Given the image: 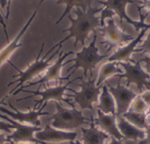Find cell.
<instances>
[{
    "label": "cell",
    "mask_w": 150,
    "mask_h": 144,
    "mask_svg": "<svg viewBox=\"0 0 150 144\" xmlns=\"http://www.w3.org/2000/svg\"><path fill=\"white\" fill-rule=\"evenodd\" d=\"M102 9L103 8H93L91 5L86 10H83L80 7H76L75 11L76 18H73L70 15H68L71 25L69 28L62 31V33L68 32V36L59 41L53 48H56L60 46H62V43L70 38L75 39V47H76L78 42L84 46L85 40L90 33L94 32L96 28L100 26V19L99 17L97 16V14L101 11Z\"/></svg>",
    "instance_id": "obj_1"
},
{
    "label": "cell",
    "mask_w": 150,
    "mask_h": 144,
    "mask_svg": "<svg viewBox=\"0 0 150 144\" xmlns=\"http://www.w3.org/2000/svg\"><path fill=\"white\" fill-rule=\"evenodd\" d=\"M43 48H44V43L42 44V46H41V48H40V52H39V54H38V55H37V57H36V60L25 70H24V71H21L18 68H17L16 66H14L13 64H12V62H8L17 71H18V74L17 75H14L12 77L14 78V77H18L17 80H14V81H11V82H10L9 84H8V87L9 86H11V85H12V84H18L11 92H10V93H9V95L8 96H10V95H12V93H14V92H16L17 90H18V89H20L22 86H23V84H25V83H26V82H28L29 80H31L32 78H33L34 77H36L37 75H39L40 72H42V71H44L50 64V62H51V60L58 54V53H60V50L62 49V46H60V47H58V49H57V51L54 54V55H52L47 60H46V57L49 55V53L50 52H52L54 48H52L48 52H47L43 56H42V58L40 59V57H41V53H42V51H43ZM7 96V97H8Z\"/></svg>",
    "instance_id": "obj_2"
},
{
    "label": "cell",
    "mask_w": 150,
    "mask_h": 144,
    "mask_svg": "<svg viewBox=\"0 0 150 144\" xmlns=\"http://www.w3.org/2000/svg\"><path fill=\"white\" fill-rule=\"evenodd\" d=\"M55 107L56 113L50 117L53 120L52 126L55 129L71 132L74 129L81 128L89 121V119L83 115L81 111L76 110L75 107L66 109L59 102H55Z\"/></svg>",
    "instance_id": "obj_3"
},
{
    "label": "cell",
    "mask_w": 150,
    "mask_h": 144,
    "mask_svg": "<svg viewBox=\"0 0 150 144\" xmlns=\"http://www.w3.org/2000/svg\"><path fill=\"white\" fill-rule=\"evenodd\" d=\"M97 35H94L92 41L88 47H83V49L76 54V57L71 59V62H75V64L68 69V71L74 70L72 72H75L76 70L81 68L83 70L84 77H87V72L91 71L102 60L108 56V55H99L98 48L96 47Z\"/></svg>",
    "instance_id": "obj_4"
},
{
    "label": "cell",
    "mask_w": 150,
    "mask_h": 144,
    "mask_svg": "<svg viewBox=\"0 0 150 144\" xmlns=\"http://www.w3.org/2000/svg\"><path fill=\"white\" fill-rule=\"evenodd\" d=\"M77 78H76V79H74V80H72V81H69L68 82V84H60L59 86H55V87H51V88H47V89H46V90H44V91H40V90H38V91H35V92H33V91H26V90H25V89H18V90H17L14 93H12V95H17V94H18L19 92H29V93H31L32 95H30V96H27V97H24V98H21V99H18L17 101L18 102H19V101H21V100H25V99H31V98H33V97H35V96H40V97H41V99H40V100H37L36 101V103H35V105H34V107L36 108V106H38V105H40L41 106V104H42V102H48V101H54V102H62V101H64V102H66V103H68V104H69V105H72V103L71 102H69L67 99H64L63 98V95H64V93H65V92L67 91V90H69V91H71V92H73V90L72 89H69V85L71 84V83H73L75 80H76Z\"/></svg>",
    "instance_id": "obj_5"
},
{
    "label": "cell",
    "mask_w": 150,
    "mask_h": 144,
    "mask_svg": "<svg viewBox=\"0 0 150 144\" xmlns=\"http://www.w3.org/2000/svg\"><path fill=\"white\" fill-rule=\"evenodd\" d=\"M81 91L77 92L73 90L74 95L69 97H72L74 99V102L76 103L81 107V109L93 110V103L98 100L101 87L97 86L95 79H89L88 81H83L81 78Z\"/></svg>",
    "instance_id": "obj_6"
},
{
    "label": "cell",
    "mask_w": 150,
    "mask_h": 144,
    "mask_svg": "<svg viewBox=\"0 0 150 144\" xmlns=\"http://www.w3.org/2000/svg\"><path fill=\"white\" fill-rule=\"evenodd\" d=\"M0 118L5 121H8L10 124L14 126L15 131L7 136L8 141L12 142L14 143H32L33 144H42L40 143L35 137L34 133H37L39 131H41L42 128L40 127L35 126H28V125H23L18 122H16L15 121L11 120V118L7 117L6 115L0 113Z\"/></svg>",
    "instance_id": "obj_7"
},
{
    "label": "cell",
    "mask_w": 150,
    "mask_h": 144,
    "mask_svg": "<svg viewBox=\"0 0 150 144\" xmlns=\"http://www.w3.org/2000/svg\"><path fill=\"white\" fill-rule=\"evenodd\" d=\"M106 86L115 101L116 117H120L128 112L130 106L138 95L127 87L121 85L120 83H119L116 87L110 84H107Z\"/></svg>",
    "instance_id": "obj_8"
},
{
    "label": "cell",
    "mask_w": 150,
    "mask_h": 144,
    "mask_svg": "<svg viewBox=\"0 0 150 144\" xmlns=\"http://www.w3.org/2000/svg\"><path fill=\"white\" fill-rule=\"evenodd\" d=\"M47 103L45 102L43 105H41L40 106V108L38 110H36V108L33 107V110H30L27 113H21L17 108H15L11 103H8V106L14 111V113L11 112L2 106H0V112H3L4 113H5L6 116H9V118L11 117V120H14L16 122H18L20 124H23V125L30 124L32 126L40 127V121H39V117L48 115V113L43 112V109L47 106Z\"/></svg>",
    "instance_id": "obj_9"
},
{
    "label": "cell",
    "mask_w": 150,
    "mask_h": 144,
    "mask_svg": "<svg viewBox=\"0 0 150 144\" xmlns=\"http://www.w3.org/2000/svg\"><path fill=\"white\" fill-rule=\"evenodd\" d=\"M133 63L130 62H121V66L125 69V74L118 76L119 77H125L127 78V84H134L137 86L139 92H142V89L146 87L147 89H150V84L149 80L150 76L146 73L141 67V63L138 62H134Z\"/></svg>",
    "instance_id": "obj_10"
},
{
    "label": "cell",
    "mask_w": 150,
    "mask_h": 144,
    "mask_svg": "<svg viewBox=\"0 0 150 144\" xmlns=\"http://www.w3.org/2000/svg\"><path fill=\"white\" fill-rule=\"evenodd\" d=\"M73 54H74L73 51H69V52L64 53V54L61 51L60 54H59V57H58V59L56 60V62H55L53 65H51V66L48 68L47 73H46L42 77H40V78L38 81H36V82H30L29 84H27V85H23L20 89H25V88H27V87H29V86H33V85H36V84H45V83H47V82H50V81H53V80H54V81L59 80L60 82H62V81H63V80H68V79L73 75L74 72H71L69 75H68V76L65 77H61V70H62V68L65 64L70 62V61H68V62H63V61H64L69 55H73Z\"/></svg>",
    "instance_id": "obj_11"
},
{
    "label": "cell",
    "mask_w": 150,
    "mask_h": 144,
    "mask_svg": "<svg viewBox=\"0 0 150 144\" xmlns=\"http://www.w3.org/2000/svg\"><path fill=\"white\" fill-rule=\"evenodd\" d=\"M77 136L76 132H65L46 125L44 129L35 133V138L42 144L46 143H59L63 142H74Z\"/></svg>",
    "instance_id": "obj_12"
},
{
    "label": "cell",
    "mask_w": 150,
    "mask_h": 144,
    "mask_svg": "<svg viewBox=\"0 0 150 144\" xmlns=\"http://www.w3.org/2000/svg\"><path fill=\"white\" fill-rule=\"evenodd\" d=\"M101 31L105 40L108 43L114 46H119L122 43L134 40L132 35L127 34L122 30H120L112 18H107L106 23L102 26Z\"/></svg>",
    "instance_id": "obj_13"
},
{
    "label": "cell",
    "mask_w": 150,
    "mask_h": 144,
    "mask_svg": "<svg viewBox=\"0 0 150 144\" xmlns=\"http://www.w3.org/2000/svg\"><path fill=\"white\" fill-rule=\"evenodd\" d=\"M43 1H41L39 4L37 9L33 12V14L31 15V17L29 18V19L27 20V22L25 24V26L21 28V30L18 32V33L13 38L12 41L9 42L1 51H0V67L4 63V62H9V58L11 57V55L16 51V49L19 47L22 46V43H20V39L23 37V35L25 34V33L27 31V29L29 28L31 23L33 22V18H35V16L37 15V11H38V8L40 7V5L42 4Z\"/></svg>",
    "instance_id": "obj_14"
},
{
    "label": "cell",
    "mask_w": 150,
    "mask_h": 144,
    "mask_svg": "<svg viewBox=\"0 0 150 144\" xmlns=\"http://www.w3.org/2000/svg\"><path fill=\"white\" fill-rule=\"evenodd\" d=\"M93 122L95 126L99 127L101 129L105 131V134L112 136V138H114L118 141H122L123 136L121 135L116 120L117 117L112 114H105L101 111L98 110V117L96 119H93Z\"/></svg>",
    "instance_id": "obj_15"
},
{
    "label": "cell",
    "mask_w": 150,
    "mask_h": 144,
    "mask_svg": "<svg viewBox=\"0 0 150 144\" xmlns=\"http://www.w3.org/2000/svg\"><path fill=\"white\" fill-rule=\"evenodd\" d=\"M147 29H142V31L140 32V33L138 34V36L136 38H134L130 43H128L127 46L120 48L118 51H116L114 54H112L110 57H108V62H122L125 60H127L131 55L135 52V48L136 46L140 43L141 40L142 39V37L145 35Z\"/></svg>",
    "instance_id": "obj_16"
},
{
    "label": "cell",
    "mask_w": 150,
    "mask_h": 144,
    "mask_svg": "<svg viewBox=\"0 0 150 144\" xmlns=\"http://www.w3.org/2000/svg\"><path fill=\"white\" fill-rule=\"evenodd\" d=\"M118 120V128L123 136V138L130 139V140H141L142 141L146 137L145 130L140 129L135 126L132 125L123 117H117Z\"/></svg>",
    "instance_id": "obj_17"
},
{
    "label": "cell",
    "mask_w": 150,
    "mask_h": 144,
    "mask_svg": "<svg viewBox=\"0 0 150 144\" xmlns=\"http://www.w3.org/2000/svg\"><path fill=\"white\" fill-rule=\"evenodd\" d=\"M81 130L83 133V144H104L105 141L109 138V135L107 134L96 128L93 120L91 121V127L89 128H81Z\"/></svg>",
    "instance_id": "obj_18"
},
{
    "label": "cell",
    "mask_w": 150,
    "mask_h": 144,
    "mask_svg": "<svg viewBox=\"0 0 150 144\" xmlns=\"http://www.w3.org/2000/svg\"><path fill=\"white\" fill-rule=\"evenodd\" d=\"M98 3L104 5L105 8L114 11V13L120 17V20L125 19L129 24H132L135 27L137 26L138 22H135L132 20L131 18H129V17L127 15V12H126V6L129 4H134V1H103V2H98Z\"/></svg>",
    "instance_id": "obj_19"
},
{
    "label": "cell",
    "mask_w": 150,
    "mask_h": 144,
    "mask_svg": "<svg viewBox=\"0 0 150 144\" xmlns=\"http://www.w3.org/2000/svg\"><path fill=\"white\" fill-rule=\"evenodd\" d=\"M98 110L105 114H112L116 116V105L113 97L109 92L106 85H103L102 92L99 97V104Z\"/></svg>",
    "instance_id": "obj_20"
},
{
    "label": "cell",
    "mask_w": 150,
    "mask_h": 144,
    "mask_svg": "<svg viewBox=\"0 0 150 144\" xmlns=\"http://www.w3.org/2000/svg\"><path fill=\"white\" fill-rule=\"evenodd\" d=\"M118 63L117 62H108L107 63H105L98 73V81L96 83L97 86L101 87V84L109 77H112L113 75H118V74H121L122 71L117 66Z\"/></svg>",
    "instance_id": "obj_21"
},
{
    "label": "cell",
    "mask_w": 150,
    "mask_h": 144,
    "mask_svg": "<svg viewBox=\"0 0 150 144\" xmlns=\"http://www.w3.org/2000/svg\"><path fill=\"white\" fill-rule=\"evenodd\" d=\"M146 115L147 114L139 113L135 112H127L121 117H123L125 120H127L128 122H130L132 125L135 126L136 128L142 130H146L149 128L146 121Z\"/></svg>",
    "instance_id": "obj_22"
},
{
    "label": "cell",
    "mask_w": 150,
    "mask_h": 144,
    "mask_svg": "<svg viewBox=\"0 0 150 144\" xmlns=\"http://www.w3.org/2000/svg\"><path fill=\"white\" fill-rule=\"evenodd\" d=\"M91 1H57L56 4H64L66 6V9L65 11L62 13V15L55 22V25L59 24L63 19V18L69 13V11L72 10L73 7H80L83 10H86L91 5Z\"/></svg>",
    "instance_id": "obj_23"
},
{
    "label": "cell",
    "mask_w": 150,
    "mask_h": 144,
    "mask_svg": "<svg viewBox=\"0 0 150 144\" xmlns=\"http://www.w3.org/2000/svg\"><path fill=\"white\" fill-rule=\"evenodd\" d=\"M132 109H133L134 112H135V113L147 114L148 112H149V107L144 103V101L142 99L141 96L138 95V96L135 98V99L133 101V103H132Z\"/></svg>",
    "instance_id": "obj_24"
},
{
    "label": "cell",
    "mask_w": 150,
    "mask_h": 144,
    "mask_svg": "<svg viewBox=\"0 0 150 144\" xmlns=\"http://www.w3.org/2000/svg\"><path fill=\"white\" fill-rule=\"evenodd\" d=\"M114 15H116L115 13H114V11H112V10H109V9H107V8H104V9H102V11H101V15H100V17H99V19H100V26H103L104 25H105V20L106 19V18H112Z\"/></svg>",
    "instance_id": "obj_25"
},
{
    "label": "cell",
    "mask_w": 150,
    "mask_h": 144,
    "mask_svg": "<svg viewBox=\"0 0 150 144\" xmlns=\"http://www.w3.org/2000/svg\"><path fill=\"white\" fill-rule=\"evenodd\" d=\"M139 51H141L142 53H147V54L150 55V32L148 33L146 40H144V42L142 45V48H141V49Z\"/></svg>",
    "instance_id": "obj_26"
},
{
    "label": "cell",
    "mask_w": 150,
    "mask_h": 144,
    "mask_svg": "<svg viewBox=\"0 0 150 144\" xmlns=\"http://www.w3.org/2000/svg\"><path fill=\"white\" fill-rule=\"evenodd\" d=\"M14 128V126L10 123H5L3 121H0V131H4L5 133L11 134V129Z\"/></svg>",
    "instance_id": "obj_27"
},
{
    "label": "cell",
    "mask_w": 150,
    "mask_h": 144,
    "mask_svg": "<svg viewBox=\"0 0 150 144\" xmlns=\"http://www.w3.org/2000/svg\"><path fill=\"white\" fill-rule=\"evenodd\" d=\"M140 96H141L142 99L144 101V103L149 107H150V91H146V92H142Z\"/></svg>",
    "instance_id": "obj_28"
},
{
    "label": "cell",
    "mask_w": 150,
    "mask_h": 144,
    "mask_svg": "<svg viewBox=\"0 0 150 144\" xmlns=\"http://www.w3.org/2000/svg\"><path fill=\"white\" fill-rule=\"evenodd\" d=\"M140 63H144L145 64V67H146V70H148L149 72V75L150 76V57L149 56H144L140 62Z\"/></svg>",
    "instance_id": "obj_29"
},
{
    "label": "cell",
    "mask_w": 150,
    "mask_h": 144,
    "mask_svg": "<svg viewBox=\"0 0 150 144\" xmlns=\"http://www.w3.org/2000/svg\"><path fill=\"white\" fill-rule=\"evenodd\" d=\"M0 21H1V25L3 26L4 27V34H5V37H6V40H7V43L10 42L9 40V36H8V33H7V26H6V24L4 22V19L3 18V14L0 12Z\"/></svg>",
    "instance_id": "obj_30"
},
{
    "label": "cell",
    "mask_w": 150,
    "mask_h": 144,
    "mask_svg": "<svg viewBox=\"0 0 150 144\" xmlns=\"http://www.w3.org/2000/svg\"><path fill=\"white\" fill-rule=\"evenodd\" d=\"M145 132H146V137H145L142 141H141L139 144H150V128L149 127L145 130Z\"/></svg>",
    "instance_id": "obj_31"
},
{
    "label": "cell",
    "mask_w": 150,
    "mask_h": 144,
    "mask_svg": "<svg viewBox=\"0 0 150 144\" xmlns=\"http://www.w3.org/2000/svg\"><path fill=\"white\" fill-rule=\"evenodd\" d=\"M139 4H141L142 5V7L143 8H145L149 12H150V1L149 0H148V1H144V2H142V1H141V2H139Z\"/></svg>",
    "instance_id": "obj_32"
},
{
    "label": "cell",
    "mask_w": 150,
    "mask_h": 144,
    "mask_svg": "<svg viewBox=\"0 0 150 144\" xmlns=\"http://www.w3.org/2000/svg\"><path fill=\"white\" fill-rule=\"evenodd\" d=\"M8 142L7 136L4 134H0V144H6Z\"/></svg>",
    "instance_id": "obj_33"
},
{
    "label": "cell",
    "mask_w": 150,
    "mask_h": 144,
    "mask_svg": "<svg viewBox=\"0 0 150 144\" xmlns=\"http://www.w3.org/2000/svg\"><path fill=\"white\" fill-rule=\"evenodd\" d=\"M109 144H122L121 143V141H118V140H116V139H114V138H112V141H111V143Z\"/></svg>",
    "instance_id": "obj_34"
},
{
    "label": "cell",
    "mask_w": 150,
    "mask_h": 144,
    "mask_svg": "<svg viewBox=\"0 0 150 144\" xmlns=\"http://www.w3.org/2000/svg\"><path fill=\"white\" fill-rule=\"evenodd\" d=\"M146 121H147L148 126L150 128V113H148V114L146 115Z\"/></svg>",
    "instance_id": "obj_35"
},
{
    "label": "cell",
    "mask_w": 150,
    "mask_h": 144,
    "mask_svg": "<svg viewBox=\"0 0 150 144\" xmlns=\"http://www.w3.org/2000/svg\"><path fill=\"white\" fill-rule=\"evenodd\" d=\"M69 144H83L80 141H74V142H70Z\"/></svg>",
    "instance_id": "obj_36"
},
{
    "label": "cell",
    "mask_w": 150,
    "mask_h": 144,
    "mask_svg": "<svg viewBox=\"0 0 150 144\" xmlns=\"http://www.w3.org/2000/svg\"><path fill=\"white\" fill-rule=\"evenodd\" d=\"M5 98H6V97H5ZM5 98H4V99L0 100V105H4V106H7V103H5V102H4V99H5Z\"/></svg>",
    "instance_id": "obj_37"
},
{
    "label": "cell",
    "mask_w": 150,
    "mask_h": 144,
    "mask_svg": "<svg viewBox=\"0 0 150 144\" xmlns=\"http://www.w3.org/2000/svg\"><path fill=\"white\" fill-rule=\"evenodd\" d=\"M6 144H29V143H12V142H10V141H9V142H8Z\"/></svg>",
    "instance_id": "obj_38"
},
{
    "label": "cell",
    "mask_w": 150,
    "mask_h": 144,
    "mask_svg": "<svg viewBox=\"0 0 150 144\" xmlns=\"http://www.w3.org/2000/svg\"><path fill=\"white\" fill-rule=\"evenodd\" d=\"M148 113H150V107H149V112H148ZM148 113H147V114H148Z\"/></svg>",
    "instance_id": "obj_39"
},
{
    "label": "cell",
    "mask_w": 150,
    "mask_h": 144,
    "mask_svg": "<svg viewBox=\"0 0 150 144\" xmlns=\"http://www.w3.org/2000/svg\"><path fill=\"white\" fill-rule=\"evenodd\" d=\"M0 24H1V21H0Z\"/></svg>",
    "instance_id": "obj_40"
}]
</instances>
